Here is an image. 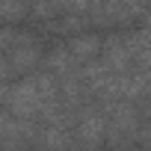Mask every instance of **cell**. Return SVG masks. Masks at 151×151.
Returning a JSON list of instances; mask_svg holds the SVG:
<instances>
[{
	"label": "cell",
	"instance_id": "6da1fadb",
	"mask_svg": "<svg viewBox=\"0 0 151 151\" xmlns=\"http://www.w3.org/2000/svg\"><path fill=\"white\" fill-rule=\"evenodd\" d=\"M3 107L12 110V113L21 116V119H42V116L47 113V101H45V95H42V89L36 86L33 77H27V80L9 86V98H6Z\"/></svg>",
	"mask_w": 151,
	"mask_h": 151
},
{
	"label": "cell",
	"instance_id": "7a4b0ae2",
	"mask_svg": "<svg viewBox=\"0 0 151 151\" xmlns=\"http://www.w3.org/2000/svg\"><path fill=\"white\" fill-rule=\"evenodd\" d=\"M107 113L104 107H80L77 110V124H74V139L77 145L95 148L107 142Z\"/></svg>",
	"mask_w": 151,
	"mask_h": 151
},
{
	"label": "cell",
	"instance_id": "3957f363",
	"mask_svg": "<svg viewBox=\"0 0 151 151\" xmlns=\"http://www.w3.org/2000/svg\"><path fill=\"white\" fill-rule=\"evenodd\" d=\"M39 136L36 119H21L12 110H0V145L12 148V145H30Z\"/></svg>",
	"mask_w": 151,
	"mask_h": 151
},
{
	"label": "cell",
	"instance_id": "277c9868",
	"mask_svg": "<svg viewBox=\"0 0 151 151\" xmlns=\"http://www.w3.org/2000/svg\"><path fill=\"white\" fill-rule=\"evenodd\" d=\"M101 59L116 74H124V71L133 68V56H130V47H127V39L124 36H107L104 39V47H101Z\"/></svg>",
	"mask_w": 151,
	"mask_h": 151
},
{
	"label": "cell",
	"instance_id": "5b68a950",
	"mask_svg": "<svg viewBox=\"0 0 151 151\" xmlns=\"http://www.w3.org/2000/svg\"><path fill=\"white\" fill-rule=\"evenodd\" d=\"M6 59H9V65H12V74H30V71L42 62V50H39L36 42H30V45H21V47L6 50Z\"/></svg>",
	"mask_w": 151,
	"mask_h": 151
},
{
	"label": "cell",
	"instance_id": "8992f818",
	"mask_svg": "<svg viewBox=\"0 0 151 151\" xmlns=\"http://www.w3.org/2000/svg\"><path fill=\"white\" fill-rule=\"evenodd\" d=\"M101 47H104V39L95 36V33H83V36H74L68 42V50L77 62H89V59H98L101 56Z\"/></svg>",
	"mask_w": 151,
	"mask_h": 151
},
{
	"label": "cell",
	"instance_id": "52a82bcc",
	"mask_svg": "<svg viewBox=\"0 0 151 151\" xmlns=\"http://www.w3.org/2000/svg\"><path fill=\"white\" fill-rule=\"evenodd\" d=\"M24 15H30V3L27 0H0V21L3 24H15Z\"/></svg>",
	"mask_w": 151,
	"mask_h": 151
},
{
	"label": "cell",
	"instance_id": "ba28073f",
	"mask_svg": "<svg viewBox=\"0 0 151 151\" xmlns=\"http://www.w3.org/2000/svg\"><path fill=\"white\" fill-rule=\"evenodd\" d=\"M36 42L27 30H15V27H3L0 30V50H12V47H21V45H30Z\"/></svg>",
	"mask_w": 151,
	"mask_h": 151
},
{
	"label": "cell",
	"instance_id": "9c48e42d",
	"mask_svg": "<svg viewBox=\"0 0 151 151\" xmlns=\"http://www.w3.org/2000/svg\"><path fill=\"white\" fill-rule=\"evenodd\" d=\"M9 77H12V65H9L6 56H0V83H6Z\"/></svg>",
	"mask_w": 151,
	"mask_h": 151
},
{
	"label": "cell",
	"instance_id": "30bf717a",
	"mask_svg": "<svg viewBox=\"0 0 151 151\" xmlns=\"http://www.w3.org/2000/svg\"><path fill=\"white\" fill-rule=\"evenodd\" d=\"M50 3L59 9V12H68V6H71V0H50Z\"/></svg>",
	"mask_w": 151,
	"mask_h": 151
},
{
	"label": "cell",
	"instance_id": "8fae6325",
	"mask_svg": "<svg viewBox=\"0 0 151 151\" xmlns=\"http://www.w3.org/2000/svg\"><path fill=\"white\" fill-rule=\"evenodd\" d=\"M133 3H136V6H148V3H151V0H133Z\"/></svg>",
	"mask_w": 151,
	"mask_h": 151
}]
</instances>
